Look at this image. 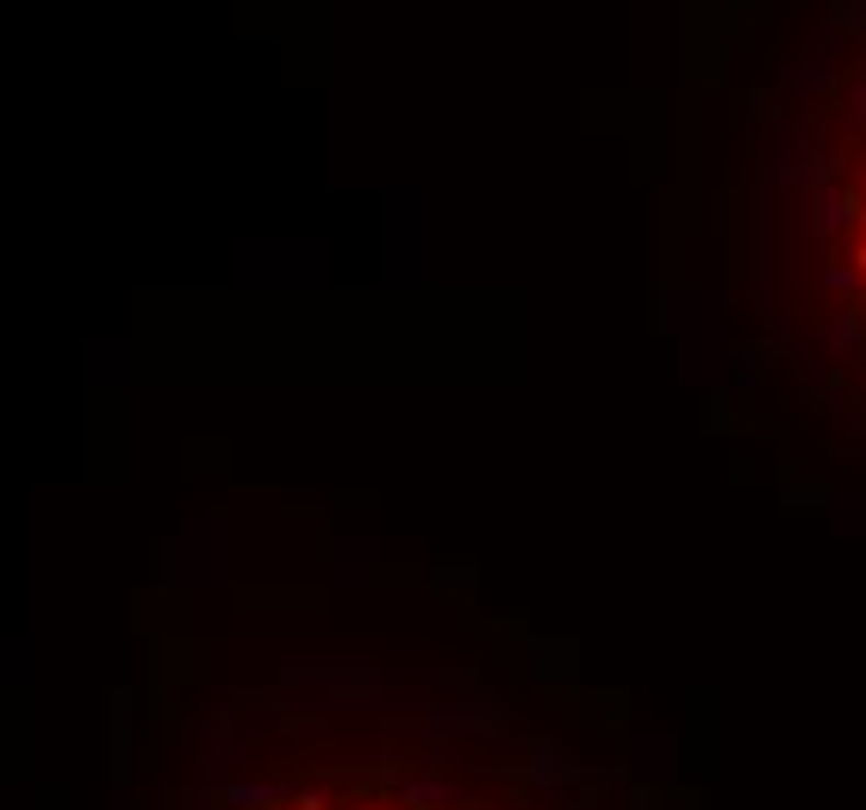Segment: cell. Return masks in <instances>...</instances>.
Instances as JSON below:
<instances>
[{"instance_id":"6da1fadb","label":"cell","mask_w":866,"mask_h":810,"mask_svg":"<svg viewBox=\"0 0 866 810\" xmlns=\"http://www.w3.org/2000/svg\"><path fill=\"white\" fill-rule=\"evenodd\" d=\"M810 244L829 318L866 349V100L842 106L817 144L810 181Z\"/></svg>"},{"instance_id":"7a4b0ae2","label":"cell","mask_w":866,"mask_h":810,"mask_svg":"<svg viewBox=\"0 0 866 810\" xmlns=\"http://www.w3.org/2000/svg\"><path fill=\"white\" fill-rule=\"evenodd\" d=\"M232 810H486L462 779L430 767H405V779L393 791H344L325 779H300V786H274V779H244L225 791ZM574 810H636L617 798V786L605 779L598 791H586Z\"/></svg>"}]
</instances>
